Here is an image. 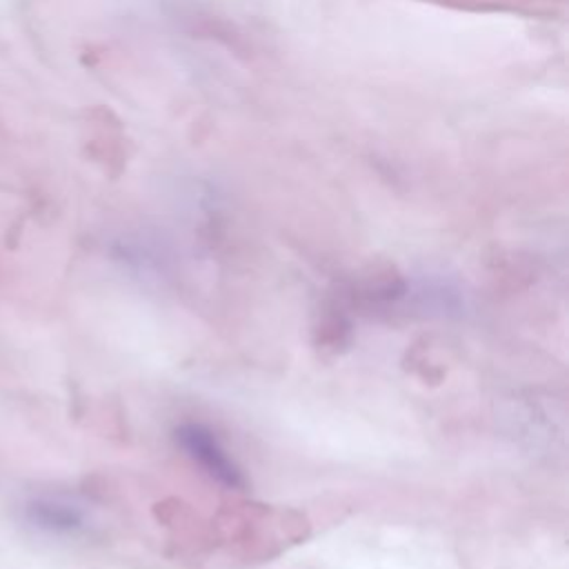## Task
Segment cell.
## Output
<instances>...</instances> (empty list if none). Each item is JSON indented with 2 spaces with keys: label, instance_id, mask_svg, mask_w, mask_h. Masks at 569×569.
Listing matches in <instances>:
<instances>
[{
  "label": "cell",
  "instance_id": "6da1fadb",
  "mask_svg": "<svg viewBox=\"0 0 569 569\" xmlns=\"http://www.w3.org/2000/svg\"><path fill=\"white\" fill-rule=\"evenodd\" d=\"M178 445L193 458L211 478H216L220 485L229 489H238L244 485L240 469L236 462L227 456V451L220 447V442L213 438L209 429L202 425H182L176 431Z\"/></svg>",
  "mask_w": 569,
  "mask_h": 569
},
{
  "label": "cell",
  "instance_id": "7a4b0ae2",
  "mask_svg": "<svg viewBox=\"0 0 569 569\" xmlns=\"http://www.w3.org/2000/svg\"><path fill=\"white\" fill-rule=\"evenodd\" d=\"M27 520L49 533H73L87 522V513L80 505L60 496H40L27 502Z\"/></svg>",
  "mask_w": 569,
  "mask_h": 569
}]
</instances>
